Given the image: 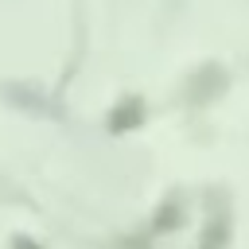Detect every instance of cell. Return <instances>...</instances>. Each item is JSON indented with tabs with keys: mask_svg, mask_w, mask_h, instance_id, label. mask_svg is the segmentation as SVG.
Returning a JSON list of instances; mask_svg holds the SVG:
<instances>
[{
	"mask_svg": "<svg viewBox=\"0 0 249 249\" xmlns=\"http://www.w3.org/2000/svg\"><path fill=\"white\" fill-rule=\"evenodd\" d=\"M136 117H140V101H128V105H121V109H117L113 124H117V128H128V121H136Z\"/></svg>",
	"mask_w": 249,
	"mask_h": 249,
	"instance_id": "1",
	"label": "cell"
},
{
	"mask_svg": "<svg viewBox=\"0 0 249 249\" xmlns=\"http://www.w3.org/2000/svg\"><path fill=\"white\" fill-rule=\"evenodd\" d=\"M16 249H39V245H31V241H23V237H19V241H16Z\"/></svg>",
	"mask_w": 249,
	"mask_h": 249,
	"instance_id": "2",
	"label": "cell"
}]
</instances>
